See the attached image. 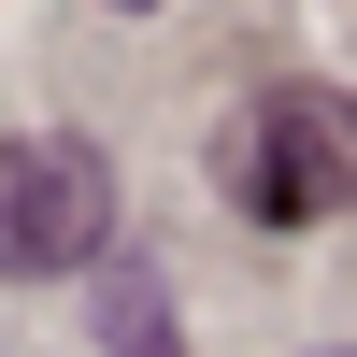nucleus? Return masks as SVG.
<instances>
[{
    "instance_id": "nucleus-1",
    "label": "nucleus",
    "mask_w": 357,
    "mask_h": 357,
    "mask_svg": "<svg viewBox=\"0 0 357 357\" xmlns=\"http://www.w3.org/2000/svg\"><path fill=\"white\" fill-rule=\"evenodd\" d=\"M229 200H243L257 229L357 215V100L343 86H272V100H243V129H229Z\"/></svg>"
},
{
    "instance_id": "nucleus-2",
    "label": "nucleus",
    "mask_w": 357,
    "mask_h": 357,
    "mask_svg": "<svg viewBox=\"0 0 357 357\" xmlns=\"http://www.w3.org/2000/svg\"><path fill=\"white\" fill-rule=\"evenodd\" d=\"M100 243H114V158L72 143V129H29L15 158H0V257L43 286V272H72V257H100Z\"/></svg>"
},
{
    "instance_id": "nucleus-3",
    "label": "nucleus",
    "mask_w": 357,
    "mask_h": 357,
    "mask_svg": "<svg viewBox=\"0 0 357 357\" xmlns=\"http://www.w3.org/2000/svg\"><path fill=\"white\" fill-rule=\"evenodd\" d=\"M100 343H114V357H186V343H172V286L143 272V257L100 286Z\"/></svg>"
},
{
    "instance_id": "nucleus-4",
    "label": "nucleus",
    "mask_w": 357,
    "mask_h": 357,
    "mask_svg": "<svg viewBox=\"0 0 357 357\" xmlns=\"http://www.w3.org/2000/svg\"><path fill=\"white\" fill-rule=\"evenodd\" d=\"M114 15H143V0H114Z\"/></svg>"
},
{
    "instance_id": "nucleus-5",
    "label": "nucleus",
    "mask_w": 357,
    "mask_h": 357,
    "mask_svg": "<svg viewBox=\"0 0 357 357\" xmlns=\"http://www.w3.org/2000/svg\"><path fill=\"white\" fill-rule=\"evenodd\" d=\"M329 357H357V343H329Z\"/></svg>"
}]
</instances>
